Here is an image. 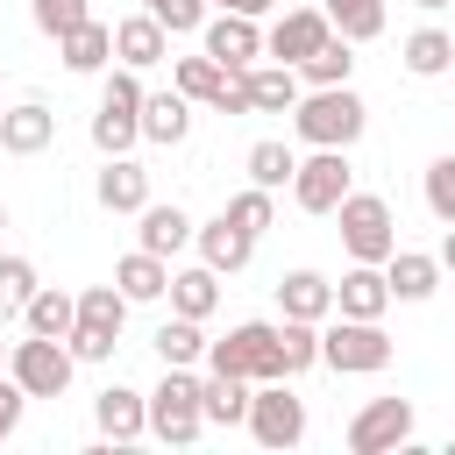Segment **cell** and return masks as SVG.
<instances>
[{
    "instance_id": "6da1fadb",
    "label": "cell",
    "mask_w": 455,
    "mask_h": 455,
    "mask_svg": "<svg viewBox=\"0 0 455 455\" xmlns=\"http://www.w3.org/2000/svg\"><path fill=\"white\" fill-rule=\"evenodd\" d=\"M291 128H299V142H313V149H355L363 128H370V107H363L348 85H313V92H299Z\"/></svg>"
},
{
    "instance_id": "7a4b0ae2",
    "label": "cell",
    "mask_w": 455,
    "mask_h": 455,
    "mask_svg": "<svg viewBox=\"0 0 455 455\" xmlns=\"http://www.w3.org/2000/svg\"><path fill=\"white\" fill-rule=\"evenodd\" d=\"M135 142H142V78L121 64V71H107V85H100L92 149H100V156H128Z\"/></svg>"
},
{
    "instance_id": "3957f363",
    "label": "cell",
    "mask_w": 455,
    "mask_h": 455,
    "mask_svg": "<svg viewBox=\"0 0 455 455\" xmlns=\"http://www.w3.org/2000/svg\"><path fill=\"white\" fill-rule=\"evenodd\" d=\"M149 434L171 441V448H192L206 434V412H199V377L185 363H164V384L149 391Z\"/></svg>"
},
{
    "instance_id": "277c9868",
    "label": "cell",
    "mask_w": 455,
    "mask_h": 455,
    "mask_svg": "<svg viewBox=\"0 0 455 455\" xmlns=\"http://www.w3.org/2000/svg\"><path fill=\"white\" fill-rule=\"evenodd\" d=\"M334 220H341L348 263H384V256L398 249V220H391V206H384L377 192H348V199L334 206Z\"/></svg>"
},
{
    "instance_id": "5b68a950",
    "label": "cell",
    "mask_w": 455,
    "mask_h": 455,
    "mask_svg": "<svg viewBox=\"0 0 455 455\" xmlns=\"http://www.w3.org/2000/svg\"><path fill=\"white\" fill-rule=\"evenodd\" d=\"M320 363L327 370H341V377H377L384 363H391V334L377 327V320H334V327H320Z\"/></svg>"
},
{
    "instance_id": "8992f818",
    "label": "cell",
    "mask_w": 455,
    "mask_h": 455,
    "mask_svg": "<svg viewBox=\"0 0 455 455\" xmlns=\"http://www.w3.org/2000/svg\"><path fill=\"white\" fill-rule=\"evenodd\" d=\"M242 427L256 434V448H299L306 441V398H291L284 377H263V384H249Z\"/></svg>"
},
{
    "instance_id": "52a82bcc",
    "label": "cell",
    "mask_w": 455,
    "mask_h": 455,
    "mask_svg": "<svg viewBox=\"0 0 455 455\" xmlns=\"http://www.w3.org/2000/svg\"><path fill=\"white\" fill-rule=\"evenodd\" d=\"M206 363H213V370H235V377H249V384L284 377V363H277V327H270V320L228 327L220 341H206Z\"/></svg>"
},
{
    "instance_id": "ba28073f",
    "label": "cell",
    "mask_w": 455,
    "mask_h": 455,
    "mask_svg": "<svg viewBox=\"0 0 455 455\" xmlns=\"http://www.w3.org/2000/svg\"><path fill=\"white\" fill-rule=\"evenodd\" d=\"M71 370H78V355H71L64 341H50V334H28V341L7 348V377H14L28 398H64V391H71Z\"/></svg>"
},
{
    "instance_id": "9c48e42d",
    "label": "cell",
    "mask_w": 455,
    "mask_h": 455,
    "mask_svg": "<svg viewBox=\"0 0 455 455\" xmlns=\"http://www.w3.org/2000/svg\"><path fill=\"white\" fill-rule=\"evenodd\" d=\"M355 171H348V149H313L299 171H291V206L299 213H334L355 185H348Z\"/></svg>"
},
{
    "instance_id": "30bf717a",
    "label": "cell",
    "mask_w": 455,
    "mask_h": 455,
    "mask_svg": "<svg viewBox=\"0 0 455 455\" xmlns=\"http://www.w3.org/2000/svg\"><path fill=\"white\" fill-rule=\"evenodd\" d=\"M412 441V398H370L348 419V455H391Z\"/></svg>"
},
{
    "instance_id": "8fae6325",
    "label": "cell",
    "mask_w": 455,
    "mask_h": 455,
    "mask_svg": "<svg viewBox=\"0 0 455 455\" xmlns=\"http://www.w3.org/2000/svg\"><path fill=\"white\" fill-rule=\"evenodd\" d=\"M199 36H206V57H213L220 71H249V64L263 57V28H256V14H228V7H220Z\"/></svg>"
},
{
    "instance_id": "7c38bea8",
    "label": "cell",
    "mask_w": 455,
    "mask_h": 455,
    "mask_svg": "<svg viewBox=\"0 0 455 455\" xmlns=\"http://www.w3.org/2000/svg\"><path fill=\"white\" fill-rule=\"evenodd\" d=\"M327 36H334V28H327V14H320V7H291V14H277V21H270L263 50H270L277 64H291V71H299V64H306Z\"/></svg>"
},
{
    "instance_id": "4fadbf2b",
    "label": "cell",
    "mask_w": 455,
    "mask_h": 455,
    "mask_svg": "<svg viewBox=\"0 0 455 455\" xmlns=\"http://www.w3.org/2000/svg\"><path fill=\"white\" fill-rule=\"evenodd\" d=\"M57 142V114L43 100H21V107H0V149L7 156H43Z\"/></svg>"
},
{
    "instance_id": "5bb4252c",
    "label": "cell",
    "mask_w": 455,
    "mask_h": 455,
    "mask_svg": "<svg viewBox=\"0 0 455 455\" xmlns=\"http://www.w3.org/2000/svg\"><path fill=\"white\" fill-rule=\"evenodd\" d=\"M384 306H391L384 263H348L341 284H334V313H348V320H384Z\"/></svg>"
},
{
    "instance_id": "9a60e30c",
    "label": "cell",
    "mask_w": 455,
    "mask_h": 455,
    "mask_svg": "<svg viewBox=\"0 0 455 455\" xmlns=\"http://www.w3.org/2000/svg\"><path fill=\"white\" fill-rule=\"evenodd\" d=\"M114 57L128 64V71H149V64H164L171 57V36H164V21L142 7V14H128V21H114Z\"/></svg>"
},
{
    "instance_id": "2e32d148",
    "label": "cell",
    "mask_w": 455,
    "mask_h": 455,
    "mask_svg": "<svg viewBox=\"0 0 455 455\" xmlns=\"http://www.w3.org/2000/svg\"><path fill=\"white\" fill-rule=\"evenodd\" d=\"M92 419H100L107 441H142V434H149V398L128 391V384H107V391L92 398Z\"/></svg>"
},
{
    "instance_id": "e0dca14e",
    "label": "cell",
    "mask_w": 455,
    "mask_h": 455,
    "mask_svg": "<svg viewBox=\"0 0 455 455\" xmlns=\"http://www.w3.org/2000/svg\"><path fill=\"white\" fill-rule=\"evenodd\" d=\"M57 57H64V71L92 78V71H107V64H114V28L85 14L78 28H64V36H57Z\"/></svg>"
},
{
    "instance_id": "ac0fdd59",
    "label": "cell",
    "mask_w": 455,
    "mask_h": 455,
    "mask_svg": "<svg viewBox=\"0 0 455 455\" xmlns=\"http://www.w3.org/2000/svg\"><path fill=\"white\" fill-rule=\"evenodd\" d=\"M92 199H100L107 213H142V206H149V171H142L135 156H107V171H100Z\"/></svg>"
},
{
    "instance_id": "d6986e66",
    "label": "cell",
    "mask_w": 455,
    "mask_h": 455,
    "mask_svg": "<svg viewBox=\"0 0 455 455\" xmlns=\"http://www.w3.org/2000/svg\"><path fill=\"white\" fill-rule=\"evenodd\" d=\"M192 242H199V263H206V270H220V277H235V270L256 256V235H242L228 213H220V220H206V228H192Z\"/></svg>"
},
{
    "instance_id": "ffe728a7",
    "label": "cell",
    "mask_w": 455,
    "mask_h": 455,
    "mask_svg": "<svg viewBox=\"0 0 455 455\" xmlns=\"http://www.w3.org/2000/svg\"><path fill=\"white\" fill-rule=\"evenodd\" d=\"M277 313L284 320H327L334 313V284L320 270H284L277 277Z\"/></svg>"
},
{
    "instance_id": "44dd1931",
    "label": "cell",
    "mask_w": 455,
    "mask_h": 455,
    "mask_svg": "<svg viewBox=\"0 0 455 455\" xmlns=\"http://www.w3.org/2000/svg\"><path fill=\"white\" fill-rule=\"evenodd\" d=\"M142 135L149 142H164V149H178L185 135H192V100L171 85V92H142Z\"/></svg>"
},
{
    "instance_id": "7402d4cb",
    "label": "cell",
    "mask_w": 455,
    "mask_h": 455,
    "mask_svg": "<svg viewBox=\"0 0 455 455\" xmlns=\"http://www.w3.org/2000/svg\"><path fill=\"white\" fill-rule=\"evenodd\" d=\"M135 220H142V228H135V235H142L135 249H149V256H164V263L192 242V213H185V206H156V199H149Z\"/></svg>"
},
{
    "instance_id": "603a6c76",
    "label": "cell",
    "mask_w": 455,
    "mask_h": 455,
    "mask_svg": "<svg viewBox=\"0 0 455 455\" xmlns=\"http://www.w3.org/2000/svg\"><path fill=\"white\" fill-rule=\"evenodd\" d=\"M384 284H391V299L419 306V299H434L441 263H434V256H419V249H391V256H384Z\"/></svg>"
},
{
    "instance_id": "cb8c5ba5",
    "label": "cell",
    "mask_w": 455,
    "mask_h": 455,
    "mask_svg": "<svg viewBox=\"0 0 455 455\" xmlns=\"http://www.w3.org/2000/svg\"><path fill=\"white\" fill-rule=\"evenodd\" d=\"M164 299H171V313H185V320H213V306H220V270H206V263L171 270Z\"/></svg>"
},
{
    "instance_id": "d4e9b609",
    "label": "cell",
    "mask_w": 455,
    "mask_h": 455,
    "mask_svg": "<svg viewBox=\"0 0 455 455\" xmlns=\"http://www.w3.org/2000/svg\"><path fill=\"white\" fill-rule=\"evenodd\" d=\"M242 85H249V107L256 114H291L299 107V71L291 64H249Z\"/></svg>"
},
{
    "instance_id": "484cf974",
    "label": "cell",
    "mask_w": 455,
    "mask_h": 455,
    "mask_svg": "<svg viewBox=\"0 0 455 455\" xmlns=\"http://www.w3.org/2000/svg\"><path fill=\"white\" fill-rule=\"evenodd\" d=\"M199 412H206V427H242V412H249V377H235V370L199 377Z\"/></svg>"
},
{
    "instance_id": "4316f807",
    "label": "cell",
    "mask_w": 455,
    "mask_h": 455,
    "mask_svg": "<svg viewBox=\"0 0 455 455\" xmlns=\"http://www.w3.org/2000/svg\"><path fill=\"white\" fill-rule=\"evenodd\" d=\"M114 284H121V299H128V306H142V299H164V284H171V263H164V256H149V249H128V256L114 263Z\"/></svg>"
},
{
    "instance_id": "83f0119b",
    "label": "cell",
    "mask_w": 455,
    "mask_h": 455,
    "mask_svg": "<svg viewBox=\"0 0 455 455\" xmlns=\"http://www.w3.org/2000/svg\"><path fill=\"white\" fill-rule=\"evenodd\" d=\"M21 320H28V334L64 341V334H71V320H78V299H71V291H57V284H36V291H28V306H21Z\"/></svg>"
},
{
    "instance_id": "f1b7e54d",
    "label": "cell",
    "mask_w": 455,
    "mask_h": 455,
    "mask_svg": "<svg viewBox=\"0 0 455 455\" xmlns=\"http://www.w3.org/2000/svg\"><path fill=\"white\" fill-rule=\"evenodd\" d=\"M327 28L348 36V43H377L384 36V0H320Z\"/></svg>"
},
{
    "instance_id": "f546056e",
    "label": "cell",
    "mask_w": 455,
    "mask_h": 455,
    "mask_svg": "<svg viewBox=\"0 0 455 455\" xmlns=\"http://www.w3.org/2000/svg\"><path fill=\"white\" fill-rule=\"evenodd\" d=\"M71 327H100V334H114L121 341V327H128V299H121V284H85L78 291V320Z\"/></svg>"
},
{
    "instance_id": "4dcf8cb0",
    "label": "cell",
    "mask_w": 455,
    "mask_h": 455,
    "mask_svg": "<svg viewBox=\"0 0 455 455\" xmlns=\"http://www.w3.org/2000/svg\"><path fill=\"white\" fill-rule=\"evenodd\" d=\"M448 64H455V36L448 28H412L405 36V71L412 78H441Z\"/></svg>"
},
{
    "instance_id": "1f68e13d",
    "label": "cell",
    "mask_w": 455,
    "mask_h": 455,
    "mask_svg": "<svg viewBox=\"0 0 455 455\" xmlns=\"http://www.w3.org/2000/svg\"><path fill=\"white\" fill-rule=\"evenodd\" d=\"M277 363H284V384L299 370L320 363V320H277Z\"/></svg>"
},
{
    "instance_id": "d6a6232c",
    "label": "cell",
    "mask_w": 455,
    "mask_h": 455,
    "mask_svg": "<svg viewBox=\"0 0 455 455\" xmlns=\"http://www.w3.org/2000/svg\"><path fill=\"white\" fill-rule=\"evenodd\" d=\"M348 71H355V43H348V36H327V43L299 64L306 85H348Z\"/></svg>"
},
{
    "instance_id": "836d02e7",
    "label": "cell",
    "mask_w": 455,
    "mask_h": 455,
    "mask_svg": "<svg viewBox=\"0 0 455 455\" xmlns=\"http://www.w3.org/2000/svg\"><path fill=\"white\" fill-rule=\"evenodd\" d=\"M291 171H299L291 142H249V185H263V192H284V185H291Z\"/></svg>"
},
{
    "instance_id": "e575fe53",
    "label": "cell",
    "mask_w": 455,
    "mask_h": 455,
    "mask_svg": "<svg viewBox=\"0 0 455 455\" xmlns=\"http://www.w3.org/2000/svg\"><path fill=\"white\" fill-rule=\"evenodd\" d=\"M199 327H206V320H185V313H171V320L156 327V355H164V363H185V370H192V363L206 355V334H199Z\"/></svg>"
},
{
    "instance_id": "d590c367",
    "label": "cell",
    "mask_w": 455,
    "mask_h": 455,
    "mask_svg": "<svg viewBox=\"0 0 455 455\" xmlns=\"http://www.w3.org/2000/svg\"><path fill=\"white\" fill-rule=\"evenodd\" d=\"M220 85H228V71H220L206 50H199V57H178V92H185V100L213 107V100H220Z\"/></svg>"
},
{
    "instance_id": "8d00e7d4",
    "label": "cell",
    "mask_w": 455,
    "mask_h": 455,
    "mask_svg": "<svg viewBox=\"0 0 455 455\" xmlns=\"http://www.w3.org/2000/svg\"><path fill=\"white\" fill-rule=\"evenodd\" d=\"M242 235H263V228H277V192H263V185H249V192H235L228 206H220Z\"/></svg>"
},
{
    "instance_id": "74e56055",
    "label": "cell",
    "mask_w": 455,
    "mask_h": 455,
    "mask_svg": "<svg viewBox=\"0 0 455 455\" xmlns=\"http://www.w3.org/2000/svg\"><path fill=\"white\" fill-rule=\"evenodd\" d=\"M427 213H434L441 228H455V149L427 164Z\"/></svg>"
},
{
    "instance_id": "f35d334b",
    "label": "cell",
    "mask_w": 455,
    "mask_h": 455,
    "mask_svg": "<svg viewBox=\"0 0 455 455\" xmlns=\"http://www.w3.org/2000/svg\"><path fill=\"white\" fill-rule=\"evenodd\" d=\"M36 291V263L28 256H0V313H21Z\"/></svg>"
},
{
    "instance_id": "ab89813d",
    "label": "cell",
    "mask_w": 455,
    "mask_h": 455,
    "mask_svg": "<svg viewBox=\"0 0 455 455\" xmlns=\"http://www.w3.org/2000/svg\"><path fill=\"white\" fill-rule=\"evenodd\" d=\"M149 14L164 21V36H192V28H206V0H149Z\"/></svg>"
},
{
    "instance_id": "60d3db41",
    "label": "cell",
    "mask_w": 455,
    "mask_h": 455,
    "mask_svg": "<svg viewBox=\"0 0 455 455\" xmlns=\"http://www.w3.org/2000/svg\"><path fill=\"white\" fill-rule=\"evenodd\" d=\"M28 14H36L43 36H64V28H78L92 7H85V0H28Z\"/></svg>"
},
{
    "instance_id": "b9f144b4",
    "label": "cell",
    "mask_w": 455,
    "mask_h": 455,
    "mask_svg": "<svg viewBox=\"0 0 455 455\" xmlns=\"http://www.w3.org/2000/svg\"><path fill=\"white\" fill-rule=\"evenodd\" d=\"M64 348H71L78 363H107V355H114V334H100V327H71Z\"/></svg>"
},
{
    "instance_id": "7bdbcfd3",
    "label": "cell",
    "mask_w": 455,
    "mask_h": 455,
    "mask_svg": "<svg viewBox=\"0 0 455 455\" xmlns=\"http://www.w3.org/2000/svg\"><path fill=\"white\" fill-rule=\"evenodd\" d=\"M21 412H28V391H21L14 377H0V441L21 427Z\"/></svg>"
},
{
    "instance_id": "ee69618b",
    "label": "cell",
    "mask_w": 455,
    "mask_h": 455,
    "mask_svg": "<svg viewBox=\"0 0 455 455\" xmlns=\"http://www.w3.org/2000/svg\"><path fill=\"white\" fill-rule=\"evenodd\" d=\"M213 7H228V14H256V21H263L277 0H213Z\"/></svg>"
},
{
    "instance_id": "f6af8a7d",
    "label": "cell",
    "mask_w": 455,
    "mask_h": 455,
    "mask_svg": "<svg viewBox=\"0 0 455 455\" xmlns=\"http://www.w3.org/2000/svg\"><path fill=\"white\" fill-rule=\"evenodd\" d=\"M434 263H441V270H455V228L441 235V256H434Z\"/></svg>"
},
{
    "instance_id": "bcb514c9",
    "label": "cell",
    "mask_w": 455,
    "mask_h": 455,
    "mask_svg": "<svg viewBox=\"0 0 455 455\" xmlns=\"http://www.w3.org/2000/svg\"><path fill=\"white\" fill-rule=\"evenodd\" d=\"M412 7H427V14H441V7H455V0H412Z\"/></svg>"
},
{
    "instance_id": "7dc6e473",
    "label": "cell",
    "mask_w": 455,
    "mask_h": 455,
    "mask_svg": "<svg viewBox=\"0 0 455 455\" xmlns=\"http://www.w3.org/2000/svg\"><path fill=\"white\" fill-rule=\"evenodd\" d=\"M0 228H7V199H0Z\"/></svg>"
},
{
    "instance_id": "c3c4849f",
    "label": "cell",
    "mask_w": 455,
    "mask_h": 455,
    "mask_svg": "<svg viewBox=\"0 0 455 455\" xmlns=\"http://www.w3.org/2000/svg\"><path fill=\"white\" fill-rule=\"evenodd\" d=\"M0 363H7V341H0Z\"/></svg>"
},
{
    "instance_id": "681fc988",
    "label": "cell",
    "mask_w": 455,
    "mask_h": 455,
    "mask_svg": "<svg viewBox=\"0 0 455 455\" xmlns=\"http://www.w3.org/2000/svg\"><path fill=\"white\" fill-rule=\"evenodd\" d=\"M448 71H455V64H448Z\"/></svg>"
},
{
    "instance_id": "f907efd6",
    "label": "cell",
    "mask_w": 455,
    "mask_h": 455,
    "mask_svg": "<svg viewBox=\"0 0 455 455\" xmlns=\"http://www.w3.org/2000/svg\"><path fill=\"white\" fill-rule=\"evenodd\" d=\"M142 7H149V0H142Z\"/></svg>"
}]
</instances>
